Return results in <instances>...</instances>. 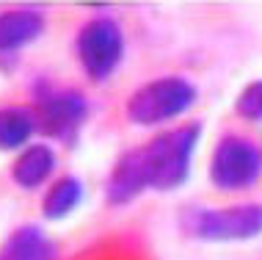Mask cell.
Here are the masks:
<instances>
[{
	"label": "cell",
	"instance_id": "9",
	"mask_svg": "<svg viewBox=\"0 0 262 260\" xmlns=\"http://www.w3.org/2000/svg\"><path fill=\"white\" fill-rule=\"evenodd\" d=\"M55 150L50 144H28L11 164V177L19 188H39L55 172Z\"/></svg>",
	"mask_w": 262,
	"mask_h": 260
},
{
	"label": "cell",
	"instance_id": "1",
	"mask_svg": "<svg viewBox=\"0 0 262 260\" xmlns=\"http://www.w3.org/2000/svg\"><path fill=\"white\" fill-rule=\"evenodd\" d=\"M202 138V125L188 122L182 128L155 136L149 144L138 147L146 172V186L152 191H174L190 177L193 152Z\"/></svg>",
	"mask_w": 262,
	"mask_h": 260
},
{
	"label": "cell",
	"instance_id": "8",
	"mask_svg": "<svg viewBox=\"0 0 262 260\" xmlns=\"http://www.w3.org/2000/svg\"><path fill=\"white\" fill-rule=\"evenodd\" d=\"M45 31V14L36 9H9L0 11V55L17 53L36 42Z\"/></svg>",
	"mask_w": 262,
	"mask_h": 260
},
{
	"label": "cell",
	"instance_id": "6",
	"mask_svg": "<svg viewBox=\"0 0 262 260\" xmlns=\"http://www.w3.org/2000/svg\"><path fill=\"white\" fill-rule=\"evenodd\" d=\"M33 111H36L39 128L50 138L72 142L89 116V103L75 89H53L39 97Z\"/></svg>",
	"mask_w": 262,
	"mask_h": 260
},
{
	"label": "cell",
	"instance_id": "7",
	"mask_svg": "<svg viewBox=\"0 0 262 260\" xmlns=\"http://www.w3.org/2000/svg\"><path fill=\"white\" fill-rule=\"evenodd\" d=\"M146 172H144V161H141L138 147L130 152H124L122 158L113 164V169L108 174L105 183V196H108L111 205H127L136 196H141L146 191Z\"/></svg>",
	"mask_w": 262,
	"mask_h": 260
},
{
	"label": "cell",
	"instance_id": "4",
	"mask_svg": "<svg viewBox=\"0 0 262 260\" xmlns=\"http://www.w3.org/2000/svg\"><path fill=\"white\" fill-rule=\"evenodd\" d=\"M77 61L91 81H105L124 58V33L116 19L97 17L77 31Z\"/></svg>",
	"mask_w": 262,
	"mask_h": 260
},
{
	"label": "cell",
	"instance_id": "12",
	"mask_svg": "<svg viewBox=\"0 0 262 260\" xmlns=\"http://www.w3.org/2000/svg\"><path fill=\"white\" fill-rule=\"evenodd\" d=\"M83 202V183L75 174H63V177L53 180L50 188L45 191L41 199V213L50 222H61L69 213H75Z\"/></svg>",
	"mask_w": 262,
	"mask_h": 260
},
{
	"label": "cell",
	"instance_id": "13",
	"mask_svg": "<svg viewBox=\"0 0 262 260\" xmlns=\"http://www.w3.org/2000/svg\"><path fill=\"white\" fill-rule=\"evenodd\" d=\"M235 111L249 122H262V81L249 83L235 100Z\"/></svg>",
	"mask_w": 262,
	"mask_h": 260
},
{
	"label": "cell",
	"instance_id": "10",
	"mask_svg": "<svg viewBox=\"0 0 262 260\" xmlns=\"http://www.w3.org/2000/svg\"><path fill=\"white\" fill-rule=\"evenodd\" d=\"M53 241L33 224L17 227L0 244V260H53Z\"/></svg>",
	"mask_w": 262,
	"mask_h": 260
},
{
	"label": "cell",
	"instance_id": "11",
	"mask_svg": "<svg viewBox=\"0 0 262 260\" xmlns=\"http://www.w3.org/2000/svg\"><path fill=\"white\" fill-rule=\"evenodd\" d=\"M36 130L39 119L33 108H25V105L0 108V150H25Z\"/></svg>",
	"mask_w": 262,
	"mask_h": 260
},
{
	"label": "cell",
	"instance_id": "3",
	"mask_svg": "<svg viewBox=\"0 0 262 260\" xmlns=\"http://www.w3.org/2000/svg\"><path fill=\"white\" fill-rule=\"evenodd\" d=\"M185 230L202 241H251L262 235V205L243 202L229 208H193L185 216Z\"/></svg>",
	"mask_w": 262,
	"mask_h": 260
},
{
	"label": "cell",
	"instance_id": "2",
	"mask_svg": "<svg viewBox=\"0 0 262 260\" xmlns=\"http://www.w3.org/2000/svg\"><path fill=\"white\" fill-rule=\"evenodd\" d=\"M196 103V86L180 75L155 78L138 86L127 100V119L138 128H158L163 122L182 116Z\"/></svg>",
	"mask_w": 262,
	"mask_h": 260
},
{
	"label": "cell",
	"instance_id": "5",
	"mask_svg": "<svg viewBox=\"0 0 262 260\" xmlns=\"http://www.w3.org/2000/svg\"><path fill=\"white\" fill-rule=\"evenodd\" d=\"M262 174V152L243 136H226L210 158V180L221 191L251 188Z\"/></svg>",
	"mask_w": 262,
	"mask_h": 260
}]
</instances>
